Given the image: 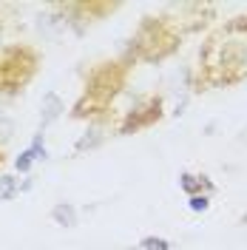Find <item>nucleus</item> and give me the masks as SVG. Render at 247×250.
I'll return each mask as SVG.
<instances>
[{
	"label": "nucleus",
	"instance_id": "1",
	"mask_svg": "<svg viewBox=\"0 0 247 250\" xmlns=\"http://www.w3.org/2000/svg\"><path fill=\"white\" fill-rule=\"evenodd\" d=\"M51 219H54L57 225L71 228V225H77V210H74V205L60 202V205H54V208H51Z\"/></svg>",
	"mask_w": 247,
	"mask_h": 250
},
{
	"label": "nucleus",
	"instance_id": "2",
	"mask_svg": "<svg viewBox=\"0 0 247 250\" xmlns=\"http://www.w3.org/2000/svg\"><path fill=\"white\" fill-rule=\"evenodd\" d=\"M202 185L207 188V190H213V185H210L205 176H190V173H182V176H179V188H182L185 193H190V196H196V190H199Z\"/></svg>",
	"mask_w": 247,
	"mask_h": 250
},
{
	"label": "nucleus",
	"instance_id": "3",
	"mask_svg": "<svg viewBox=\"0 0 247 250\" xmlns=\"http://www.w3.org/2000/svg\"><path fill=\"white\" fill-rule=\"evenodd\" d=\"M43 111H46V114H43V128H46V125L51 123V120H57V114L62 111V103L57 100V97H54V94H48V97H46V105H43Z\"/></svg>",
	"mask_w": 247,
	"mask_h": 250
},
{
	"label": "nucleus",
	"instance_id": "4",
	"mask_svg": "<svg viewBox=\"0 0 247 250\" xmlns=\"http://www.w3.org/2000/svg\"><path fill=\"white\" fill-rule=\"evenodd\" d=\"M139 248L142 250H173V242L162 239V236H145V239L139 242Z\"/></svg>",
	"mask_w": 247,
	"mask_h": 250
},
{
	"label": "nucleus",
	"instance_id": "5",
	"mask_svg": "<svg viewBox=\"0 0 247 250\" xmlns=\"http://www.w3.org/2000/svg\"><path fill=\"white\" fill-rule=\"evenodd\" d=\"M15 193H17V182H15V176H0V202L12 199Z\"/></svg>",
	"mask_w": 247,
	"mask_h": 250
},
{
	"label": "nucleus",
	"instance_id": "6",
	"mask_svg": "<svg viewBox=\"0 0 247 250\" xmlns=\"http://www.w3.org/2000/svg\"><path fill=\"white\" fill-rule=\"evenodd\" d=\"M187 208H190L193 213H205V210L210 208V196H207V193H196V196L187 199Z\"/></svg>",
	"mask_w": 247,
	"mask_h": 250
},
{
	"label": "nucleus",
	"instance_id": "7",
	"mask_svg": "<svg viewBox=\"0 0 247 250\" xmlns=\"http://www.w3.org/2000/svg\"><path fill=\"white\" fill-rule=\"evenodd\" d=\"M31 162H34V154H31V151H23V154L15 159V168H17L20 173H26V171L31 168Z\"/></svg>",
	"mask_w": 247,
	"mask_h": 250
},
{
	"label": "nucleus",
	"instance_id": "8",
	"mask_svg": "<svg viewBox=\"0 0 247 250\" xmlns=\"http://www.w3.org/2000/svg\"><path fill=\"white\" fill-rule=\"evenodd\" d=\"M242 225H247V213H245V216H242Z\"/></svg>",
	"mask_w": 247,
	"mask_h": 250
}]
</instances>
